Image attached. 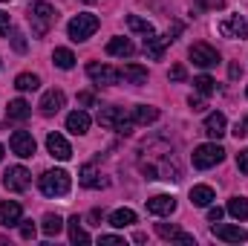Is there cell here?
<instances>
[{"label":"cell","instance_id":"cb8c5ba5","mask_svg":"<svg viewBox=\"0 0 248 246\" xmlns=\"http://www.w3.org/2000/svg\"><path fill=\"white\" fill-rule=\"evenodd\" d=\"M6 116H9L12 122H26V119L32 116V107H29V102L15 99V102H9V107H6Z\"/></svg>","mask_w":248,"mask_h":246},{"label":"cell","instance_id":"4fadbf2b","mask_svg":"<svg viewBox=\"0 0 248 246\" xmlns=\"http://www.w3.org/2000/svg\"><path fill=\"white\" fill-rule=\"evenodd\" d=\"M219 35L222 38H248V23L240 18V15H231V18H225V20H219Z\"/></svg>","mask_w":248,"mask_h":246},{"label":"cell","instance_id":"d6a6232c","mask_svg":"<svg viewBox=\"0 0 248 246\" xmlns=\"http://www.w3.org/2000/svg\"><path fill=\"white\" fill-rule=\"evenodd\" d=\"M41 229H44V235H46V238H55V235L63 229V220L58 217V214H46V217H44V223H41Z\"/></svg>","mask_w":248,"mask_h":246},{"label":"cell","instance_id":"1f68e13d","mask_svg":"<svg viewBox=\"0 0 248 246\" xmlns=\"http://www.w3.org/2000/svg\"><path fill=\"white\" fill-rule=\"evenodd\" d=\"M15 87H17L20 93H29V90H38V87H41V78L32 75V72H20V75L15 78Z\"/></svg>","mask_w":248,"mask_h":246},{"label":"cell","instance_id":"30bf717a","mask_svg":"<svg viewBox=\"0 0 248 246\" xmlns=\"http://www.w3.org/2000/svg\"><path fill=\"white\" fill-rule=\"evenodd\" d=\"M187 55H190V61L196 64V67H202V70H208V67H217V64H219V53H217L214 47H208V44H193Z\"/></svg>","mask_w":248,"mask_h":246},{"label":"cell","instance_id":"7a4b0ae2","mask_svg":"<svg viewBox=\"0 0 248 246\" xmlns=\"http://www.w3.org/2000/svg\"><path fill=\"white\" fill-rule=\"evenodd\" d=\"M55 20H58V15H55V9H52L49 3L38 0V3L29 6V23H32V32H35L38 38H44V35L55 26Z\"/></svg>","mask_w":248,"mask_h":246},{"label":"cell","instance_id":"d6986e66","mask_svg":"<svg viewBox=\"0 0 248 246\" xmlns=\"http://www.w3.org/2000/svg\"><path fill=\"white\" fill-rule=\"evenodd\" d=\"M90 113H84V110H72L69 116H66V130L69 133H75V136H84L87 130H90Z\"/></svg>","mask_w":248,"mask_h":246},{"label":"cell","instance_id":"8fae6325","mask_svg":"<svg viewBox=\"0 0 248 246\" xmlns=\"http://www.w3.org/2000/svg\"><path fill=\"white\" fill-rule=\"evenodd\" d=\"M32 183V174L23 168V165H15V168H9L6 174H3V185L9 188V191H26Z\"/></svg>","mask_w":248,"mask_h":246},{"label":"cell","instance_id":"3957f363","mask_svg":"<svg viewBox=\"0 0 248 246\" xmlns=\"http://www.w3.org/2000/svg\"><path fill=\"white\" fill-rule=\"evenodd\" d=\"M98 26H101V20L93 15V12H81V15H75L69 23H66V35L78 44V41H90L95 32H98Z\"/></svg>","mask_w":248,"mask_h":246},{"label":"cell","instance_id":"60d3db41","mask_svg":"<svg viewBox=\"0 0 248 246\" xmlns=\"http://www.w3.org/2000/svg\"><path fill=\"white\" fill-rule=\"evenodd\" d=\"M222 214H225V211H222L219 206H214V209H208V220H211V223H217V220H222Z\"/></svg>","mask_w":248,"mask_h":246},{"label":"cell","instance_id":"f35d334b","mask_svg":"<svg viewBox=\"0 0 248 246\" xmlns=\"http://www.w3.org/2000/svg\"><path fill=\"white\" fill-rule=\"evenodd\" d=\"M101 244H107V246H124V238H119V235H101Z\"/></svg>","mask_w":248,"mask_h":246},{"label":"cell","instance_id":"5b68a950","mask_svg":"<svg viewBox=\"0 0 248 246\" xmlns=\"http://www.w3.org/2000/svg\"><path fill=\"white\" fill-rule=\"evenodd\" d=\"M98 124L101 127H107V130H116V133H122L127 136L136 124L130 119V113H124V107H104L101 113H98Z\"/></svg>","mask_w":248,"mask_h":246},{"label":"cell","instance_id":"7402d4cb","mask_svg":"<svg viewBox=\"0 0 248 246\" xmlns=\"http://www.w3.org/2000/svg\"><path fill=\"white\" fill-rule=\"evenodd\" d=\"M136 53L133 41L130 38H110L107 41V55H116V58H130Z\"/></svg>","mask_w":248,"mask_h":246},{"label":"cell","instance_id":"f546056e","mask_svg":"<svg viewBox=\"0 0 248 246\" xmlns=\"http://www.w3.org/2000/svg\"><path fill=\"white\" fill-rule=\"evenodd\" d=\"M127 29H133V32H139V35H153V23L150 20H144V18H139V15H127Z\"/></svg>","mask_w":248,"mask_h":246},{"label":"cell","instance_id":"c3c4849f","mask_svg":"<svg viewBox=\"0 0 248 246\" xmlns=\"http://www.w3.org/2000/svg\"><path fill=\"white\" fill-rule=\"evenodd\" d=\"M84 3H95V0H84Z\"/></svg>","mask_w":248,"mask_h":246},{"label":"cell","instance_id":"681fc988","mask_svg":"<svg viewBox=\"0 0 248 246\" xmlns=\"http://www.w3.org/2000/svg\"><path fill=\"white\" fill-rule=\"evenodd\" d=\"M0 3H9V0H0Z\"/></svg>","mask_w":248,"mask_h":246},{"label":"cell","instance_id":"b9f144b4","mask_svg":"<svg viewBox=\"0 0 248 246\" xmlns=\"http://www.w3.org/2000/svg\"><path fill=\"white\" fill-rule=\"evenodd\" d=\"M231 133H234V136H237V139H243V136H246V133H248L246 122H237V124H234V130H231Z\"/></svg>","mask_w":248,"mask_h":246},{"label":"cell","instance_id":"7c38bea8","mask_svg":"<svg viewBox=\"0 0 248 246\" xmlns=\"http://www.w3.org/2000/svg\"><path fill=\"white\" fill-rule=\"evenodd\" d=\"M214 238H219V241H225V244H246L248 241V232L243 226H228V223H214Z\"/></svg>","mask_w":248,"mask_h":246},{"label":"cell","instance_id":"d590c367","mask_svg":"<svg viewBox=\"0 0 248 246\" xmlns=\"http://www.w3.org/2000/svg\"><path fill=\"white\" fill-rule=\"evenodd\" d=\"M12 47H15V50H17V53H26V41H23V35H20V32H17V29H15V32H12Z\"/></svg>","mask_w":248,"mask_h":246},{"label":"cell","instance_id":"83f0119b","mask_svg":"<svg viewBox=\"0 0 248 246\" xmlns=\"http://www.w3.org/2000/svg\"><path fill=\"white\" fill-rule=\"evenodd\" d=\"M225 211H228L231 217H237V220H248V200L246 197H231Z\"/></svg>","mask_w":248,"mask_h":246},{"label":"cell","instance_id":"8992f818","mask_svg":"<svg viewBox=\"0 0 248 246\" xmlns=\"http://www.w3.org/2000/svg\"><path fill=\"white\" fill-rule=\"evenodd\" d=\"M179 32H182V23H176V26H173L170 32H165V35H147V38H144V55L153 58V61H159V58L165 55L168 44H173Z\"/></svg>","mask_w":248,"mask_h":246},{"label":"cell","instance_id":"e0dca14e","mask_svg":"<svg viewBox=\"0 0 248 246\" xmlns=\"http://www.w3.org/2000/svg\"><path fill=\"white\" fill-rule=\"evenodd\" d=\"M63 105H66V96H63V90H46V93L41 96V102H38V107H41V113H44V116H52V113H58Z\"/></svg>","mask_w":248,"mask_h":246},{"label":"cell","instance_id":"5bb4252c","mask_svg":"<svg viewBox=\"0 0 248 246\" xmlns=\"http://www.w3.org/2000/svg\"><path fill=\"white\" fill-rule=\"evenodd\" d=\"M20 220H23V209H20V203L17 200H3L0 203V226H20Z\"/></svg>","mask_w":248,"mask_h":246},{"label":"cell","instance_id":"f907efd6","mask_svg":"<svg viewBox=\"0 0 248 246\" xmlns=\"http://www.w3.org/2000/svg\"><path fill=\"white\" fill-rule=\"evenodd\" d=\"M246 96H248V90H246Z\"/></svg>","mask_w":248,"mask_h":246},{"label":"cell","instance_id":"ba28073f","mask_svg":"<svg viewBox=\"0 0 248 246\" xmlns=\"http://www.w3.org/2000/svg\"><path fill=\"white\" fill-rule=\"evenodd\" d=\"M9 148H12V154H17V157H23V159H29L32 154H35V136L29 133V130H15L12 133V139H9Z\"/></svg>","mask_w":248,"mask_h":246},{"label":"cell","instance_id":"44dd1931","mask_svg":"<svg viewBox=\"0 0 248 246\" xmlns=\"http://www.w3.org/2000/svg\"><path fill=\"white\" fill-rule=\"evenodd\" d=\"M78 183L84 185V188H104L107 180L95 171V165H81L78 168Z\"/></svg>","mask_w":248,"mask_h":246},{"label":"cell","instance_id":"ffe728a7","mask_svg":"<svg viewBox=\"0 0 248 246\" xmlns=\"http://www.w3.org/2000/svg\"><path fill=\"white\" fill-rule=\"evenodd\" d=\"M225 127H228V122H225V113H208L205 116V133L211 136V139H222L225 136Z\"/></svg>","mask_w":248,"mask_h":246},{"label":"cell","instance_id":"277c9868","mask_svg":"<svg viewBox=\"0 0 248 246\" xmlns=\"http://www.w3.org/2000/svg\"><path fill=\"white\" fill-rule=\"evenodd\" d=\"M41 191L46 194V197H63V194H69V188H72V180H69V174L63 171V168H55V171H44L41 174Z\"/></svg>","mask_w":248,"mask_h":246},{"label":"cell","instance_id":"f1b7e54d","mask_svg":"<svg viewBox=\"0 0 248 246\" xmlns=\"http://www.w3.org/2000/svg\"><path fill=\"white\" fill-rule=\"evenodd\" d=\"M66 226H69V241H72V244H81V246L90 244V235L84 232V226H81V220H78V217H69V223H66Z\"/></svg>","mask_w":248,"mask_h":246},{"label":"cell","instance_id":"8d00e7d4","mask_svg":"<svg viewBox=\"0 0 248 246\" xmlns=\"http://www.w3.org/2000/svg\"><path fill=\"white\" fill-rule=\"evenodd\" d=\"M237 168H240L243 174H248V148H246V151H240V154H237Z\"/></svg>","mask_w":248,"mask_h":246},{"label":"cell","instance_id":"2e32d148","mask_svg":"<svg viewBox=\"0 0 248 246\" xmlns=\"http://www.w3.org/2000/svg\"><path fill=\"white\" fill-rule=\"evenodd\" d=\"M147 211L156 214V217H168V214L176 211V200L170 194H156V197L147 200Z\"/></svg>","mask_w":248,"mask_h":246},{"label":"cell","instance_id":"bcb514c9","mask_svg":"<svg viewBox=\"0 0 248 246\" xmlns=\"http://www.w3.org/2000/svg\"><path fill=\"white\" fill-rule=\"evenodd\" d=\"M0 159H3V145H0Z\"/></svg>","mask_w":248,"mask_h":246},{"label":"cell","instance_id":"74e56055","mask_svg":"<svg viewBox=\"0 0 248 246\" xmlns=\"http://www.w3.org/2000/svg\"><path fill=\"white\" fill-rule=\"evenodd\" d=\"M185 67H182V64H176V67H173V70H170V81H185Z\"/></svg>","mask_w":248,"mask_h":246},{"label":"cell","instance_id":"6da1fadb","mask_svg":"<svg viewBox=\"0 0 248 246\" xmlns=\"http://www.w3.org/2000/svg\"><path fill=\"white\" fill-rule=\"evenodd\" d=\"M139 171L147 180H165V183H179L182 180V165H179L173 148L162 139L144 142L139 148Z\"/></svg>","mask_w":248,"mask_h":246},{"label":"cell","instance_id":"9a60e30c","mask_svg":"<svg viewBox=\"0 0 248 246\" xmlns=\"http://www.w3.org/2000/svg\"><path fill=\"white\" fill-rule=\"evenodd\" d=\"M156 232H159V238H165V241H176V244H185V246H196V238L193 235H187L185 229H179V226H168V223H156Z\"/></svg>","mask_w":248,"mask_h":246},{"label":"cell","instance_id":"484cf974","mask_svg":"<svg viewBox=\"0 0 248 246\" xmlns=\"http://www.w3.org/2000/svg\"><path fill=\"white\" fill-rule=\"evenodd\" d=\"M119 72H122L124 81H130V84H144L147 81V70L139 67V64H124V70H119Z\"/></svg>","mask_w":248,"mask_h":246},{"label":"cell","instance_id":"ab89813d","mask_svg":"<svg viewBox=\"0 0 248 246\" xmlns=\"http://www.w3.org/2000/svg\"><path fill=\"white\" fill-rule=\"evenodd\" d=\"M187 105H190L193 110H205V99H202V96H190V99H187Z\"/></svg>","mask_w":248,"mask_h":246},{"label":"cell","instance_id":"4316f807","mask_svg":"<svg viewBox=\"0 0 248 246\" xmlns=\"http://www.w3.org/2000/svg\"><path fill=\"white\" fill-rule=\"evenodd\" d=\"M133 223H136V211L133 209H116L110 214V226H116V229H127Z\"/></svg>","mask_w":248,"mask_h":246},{"label":"cell","instance_id":"9c48e42d","mask_svg":"<svg viewBox=\"0 0 248 246\" xmlns=\"http://www.w3.org/2000/svg\"><path fill=\"white\" fill-rule=\"evenodd\" d=\"M87 75H90L95 84H107V87L122 81V72H119V70H113V67H107V64H98V61L87 64Z\"/></svg>","mask_w":248,"mask_h":246},{"label":"cell","instance_id":"e575fe53","mask_svg":"<svg viewBox=\"0 0 248 246\" xmlns=\"http://www.w3.org/2000/svg\"><path fill=\"white\" fill-rule=\"evenodd\" d=\"M20 238L23 241H32L35 238V223L32 220H20Z\"/></svg>","mask_w":248,"mask_h":246},{"label":"cell","instance_id":"52a82bcc","mask_svg":"<svg viewBox=\"0 0 248 246\" xmlns=\"http://www.w3.org/2000/svg\"><path fill=\"white\" fill-rule=\"evenodd\" d=\"M225 159V151L217 145V142H208V145H199L196 151H193V165L199 168V171H208V168H214V165H219Z\"/></svg>","mask_w":248,"mask_h":246},{"label":"cell","instance_id":"d4e9b609","mask_svg":"<svg viewBox=\"0 0 248 246\" xmlns=\"http://www.w3.org/2000/svg\"><path fill=\"white\" fill-rule=\"evenodd\" d=\"M190 203L199 206V209H208L214 203V188L211 185H193L190 188Z\"/></svg>","mask_w":248,"mask_h":246},{"label":"cell","instance_id":"4dcf8cb0","mask_svg":"<svg viewBox=\"0 0 248 246\" xmlns=\"http://www.w3.org/2000/svg\"><path fill=\"white\" fill-rule=\"evenodd\" d=\"M52 61H55V67H61V70H72V67H75V55H72V50H66V47H55Z\"/></svg>","mask_w":248,"mask_h":246},{"label":"cell","instance_id":"836d02e7","mask_svg":"<svg viewBox=\"0 0 248 246\" xmlns=\"http://www.w3.org/2000/svg\"><path fill=\"white\" fill-rule=\"evenodd\" d=\"M193 87H196L199 96H211V93L217 90V81H214L211 75H196V78H193Z\"/></svg>","mask_w":248,"mask_h":246},{"label":"cell","instance_id":"7dc6e473","mask_svg":"<svg viewBox=\"0 0 248 246\" xmlns=\"http://www.w3.org/2000/svg\"><path fill=\"white\" fill-rule=\"evenodd\" d=\"M243 122H246V127H248V116H246V119H243Z\"/></svg>","mask_w":248,"mask_h":246},{"label":"cell","instance_id":"ee69618b","mask_svg":"<svg viewBox=\"0 0 248 246\" xmlns=\"http://www.w3.org/2000/svg\"><path fill=\"white\" fill-rule=\"evenodd\" d=\"M0 35H9V15L0 12Z\"/></svg>","mask_w":248,"mask_h":246},{"label":"cell","instance_id":"f6af8a7d","mask_svg":"<svg viewBox=\"0 0 248 246\" xmlns=\"http://www.w3.org/2000/svg\"><path fill=\"white\" fill-rule=\"evenodd\" d=\"M240 75H243V67H240V64H234V67H231V78H240Z\"/></svg>","mask_w":248,"mask_h":246},{"label":"cell","instance_id":"7bdbcfd3","mask_svg":"<svg viewBox=\"0 0 248 246\" xmlns=\"http://www.w3.org/2000/svg\"><path fill=\"white\" fill-rule=\"evenodd\" d=\"M78 102L90 107V105H95V96H93V93H78Z\"/></svg>","mask_w":248,"mask_h":246},{"label":"cell","instance_id":"603a6c76","mask_svg":"<svg viewBox=\"0 0 248 246\" xmlns=\"http://www.w3.org/2000/svg\"><path fill=\"white\" fill-rule=\"evenodd\" d=\"M130 119H133V124H153L159 119V110L150 107V105H136L130 110Z\"/></svg>","mask_w":248,"mask_h":246},{"label":"cell","instance_id":"ac0fdd59","mask_svg":"<svg viewBox=\"0 0 248 246\" xmlns=\"http://www.w3.org/2000/svg\"><path fill=\"white\" fill-rule=\"evenodd\" d=\"M46 151H49L55 159H61V162H66V159L72 157V148H69V142L63 139L61 133H49V136H46Z\"/></svg>","mask_w":248,"mask_h":246}]
</instances>
